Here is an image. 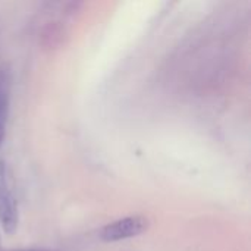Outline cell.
<instances>
[{
  "label": "cell",
  "instance_id": "1",
  "mask_svg": "<svg viewBox=\"0 0 251 251\" xmlns=\"http://www.w3.org/2000/svg\"><path fill=\"white\" fill-rule=\"evenodd\" d=\"M82 3L79 1H49L41 6L37 37L38 43L46 49L60 46L71 31L72 21L79 13Z\"/></svg>",
  "mask_w": 251,
  "mask_h": 251
},
{
  "label": "cell",
  "instance_id": "2",
  "mask_svg": "<svg viewBox=\"0 0 251 251\" xmlns=\"http://www.w3.org/2000/svg\"><path fill=\"white\" fill-rule=\"evenodd\" d=\"M19 225V206L13 188L10 169L0 160V228L6 234H13Z\"/></svg>",
  "mask_w": 251,
  "mask_h": 251
},
{
  "label": "cell",
  "instance_id": "3",
  "mask_svg": "<svg viewBox=\"0 0 251 251\" xmlns=\"http://www.w3.org/2000/svg\"><path fill=\"white\" fill-rule=\"evenodd\" d=\"M149 228V219L144 216H126L106 224L99 231V238L103 243H118L140 237Z\"/></svg>",
  "mask_w": 251,
  "mask_h": 251
},
{
  "label": "cell",
  "instance_id": "4",
  "mask_svg": "<svg viewBox=\"0 0 251 251\" xmlns=\"http://www.w3.org/2000/svg\"><path fill=\"white\" fill-rule=\"evenodd\" d=\"M10 87H12V75L7 65L0 63V144L6 135L7 118H9V106H10Z\"/></svg>",
  "mask_w": 251,
  "mask_h": 251
},
{
  "label": "cell",
  "instance_id": "5",
  "mask_svg": "<svg viewBox=\"0 0 251 251\" xmlns=\"http://www.w3.org/2000/svg\"><path fill=\"white\" fill-rule=\"evenodd\" d=\"M0 251H53L47 249H13V250H0Z\"/></svg>",
  "mask_w": 251,
  "mask_h": 251
},
{
  "label": "cell",
  "instance_id": "6",
  "mask_svg": "<svg viewBox=\"0 0 251 251\" xmlns=\"http://www.w3.org/2000/svg\"><path fill=\"white\" fill-rule=\"evenodd\" d=\"M0 250H1V249H0Z\"/></svg>",
  "mask_w": 251,
  "mask_h": 251
}]
</instances>
